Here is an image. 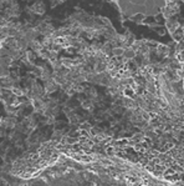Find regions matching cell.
Returning <instances> with one entry per match:
<instances>
[{"instance_id":"6da1fadb","label":"cell","mask_w":184,"mask_h":186,"mask_svg":"<svg viewBox=\"0 0 184 186\" xmlns=\"http://www.w3.org/2000/svg\"><path fill=\"white\" fill-rule=\"evenodd\" d=\"M42 10H44V8H42V3H41V2H37V3L34 4V12H35V13L41 14Z\"/></svg>"}]
</instances>
